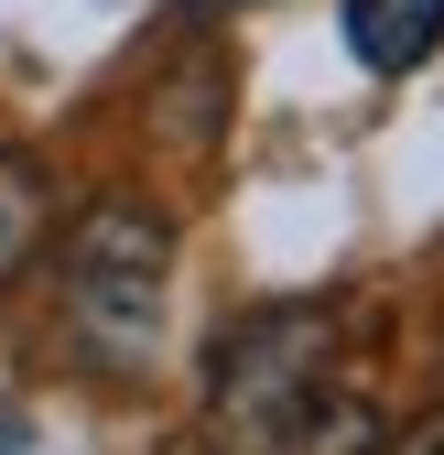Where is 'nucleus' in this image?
<instances>
[{"mask_svg": "<svg viewBox=\"0 0 444 455\" xmlns=\"http://www.w3.org/2000/svg\"><path fill=\"white\" fill-rule=\"evenodd\" d=\"M185 12H195V22H217V12H239V0H185Z\"/></svg>", "mask_w": 444, "mask_h": 455, "instance_id": "nucleus-5", "label": "nucleus"}, {"mask_svg": "<svg viewBox=\"0 0 444 455\" xmlns=\"http://www.w3.org/2000/svg\"><path fill=\"white\" fill-rule=\"evenodd\" d=\"M206 423L228 455H369L379 412L347 390L337 304H260L206 358Z\"/></svg>", "mask_w": 444, "mask_h": 455, "instance_id": "nucleus-1", "label": "nucleus"}, {"mask_svg": "<svg viewBox=\"0 0 444 455\" xmlns=\"http://www.w3.org/2000/svg\"><path fill=\"white\" fill-rule=\"evenodd\" d=\"M44 228H54V174H44L33 152H0V293L33 271Z\"/></svg>", "mask_w": 444, "mask_h": 455, "instance_id": "nucleus-4", "label": "nucleus"}, {"mask_svg": "<svg viewBox=\"0 0 444 455\" xmlns=\"http://www.w3.org/2000/svg\"><path fill=\"white\" fill-rule=\"evenodd\" d=\"M66 325L98 369H141L163 347V293H174V228H163L141 196H98L66 228Z\"/></svg>", "mask_w": 444, "mask_h": 455, "instance_id": "nucleus-2", "label": "nucleus"}, {"mask_svg": "<svg viewBox=\"0 0 444 455\" xmlns=\"http://www.w3.org/2000/svg\"><path fill=\"white\" fill-rule=\"evenodd\" d=\"M444 44V0H347V54L369 76H412Z\"/></svg>", "mask_w": 444, "mask_h": 455, "instance_id": "nucleus-3", "label": "nucleus"}]
</instances>
